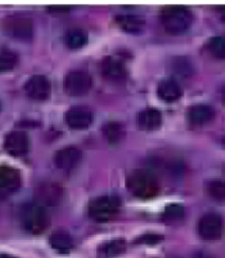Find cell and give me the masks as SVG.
<instances>
[{
	"label": "cell",
	"mask_w": 225,
	"mask_h": 258,
	"mask_svg": "<svg viewBox=\"0 0 225 258\" xmlns=\"http://www.w3.org/2000/svg\"><path fill=\"white\" fill-rule=\"evenodd\" d=\"M159 19L164 31L173 36L186 33L194 22L193 12L184 6H167L161 9Z\"/></svg>",
	"instance_id": "1"
},
{
	"label": "cell",
	"mask_w": 225,
	"mask_h": 258,
	"mask_svg": "<svg viewBox=\"0 0 225 258\" xmlns=\"http://www.w3.org/2000/svg\"><path fill=\"white\" fill-rule=\"evenodd\" d=\"M20 222L22 228L31 235L44 233L50 225V218L46 208L35 203L25 204L20 210Z\"/></svg>",
	"instance_id": "2"
},
{
	"label": "cell",
	"mask_w": 225,
	"mask_h": 258,
	"mask_svg": "<svg viewBox=\"0 0 225 258\" xmlns=\"http://www.w3.org/2000/svg\"><path fill=\"white\" fill-rule=\"evenodd\" d=\"M127 189L131 195L140 200L155 198L159 191L156 178L148 171L135 170L129 174L126 180Z\"/></svg>",
	"instance_id": "3"
},
{
	"label": "cell",
	"mask_w": 225,
	"mask_h": 258,
	"mask_svg": "<svg viewBox=\"0 0 225 258\" xmlns=\"http://www.w3.org/2000/svg\"><path fill=\"white\" fill-rule=\"evenodd\" d=\"M121 200L116 196H101L93 199L87 206L90 219L95 222L104 223L115 219L120 213Z\"/></svg>",
	"instance_id": "4"
},
{
	"label": "cell",
	"mask_w": 225,
	"mask_h": 258,
	"mask_svg": "<svg viewBox=\"0 0 225 258\" xmlns=\"http://www.w3.org/2000/svg\"><path fill=\"white\" fill-rule=\"evenodd\" d=\"M3 27L5 33L14 40L29 43L34 39V23L29 18L21 16L7 17Z\"/></svg>",
	"instance_id": "5"
},
{
	"label": "cell",
	"mask_w": 225,
	"mask_h": 258,
	"mask_svg": "<svg viewBox=\"0 0 225 258\" xmlns=\"http://www.w3.org/2000/svg\"><path fill=\"white\" fill-rule=\"evenodd\" d=\"M92 86L90 74L84 70H73L66 74L63 89L69 96L78 97L87 94Z\"/></svg>",
	"instance_id": "6"
},
{
	"label": "cell",
	"mask_w": 225,
	"mask_h": 258,
	"mask_svg": "<svg viewBox=\"0 0 225 258\" xmlns=\"http://www.w3.org/2000/svg\"><path fill=\"white\" fill-rule=\"evenodd\" d=\"M99 70L103 79L114 84L124 83L128 78V70L120 57H104L99 64Z\"/></svg>",
	"instance_id": "7"
},
{
	"label": "cell",
	"mask_w": 225,
	"mask_h": 258,
	"mask_svg": "<svg viewBox=\"0 0 225 258\" xmlns=\"http://www.w3.org/2000/svg\"><path fill=\"white\" fill-rule=\"evenodd\" d=\"M51 82L48 77L41 74L31 76L24 86L26 95L35 101H45L51 96Z\"/></svg>",
	"instance_id": "8"
},
{
	"label": "cell",
	"mask_w": 225,
	"mask_h": 258,
	"mask_svg": "<svg viewBox=\"0 0 225 258\" xmlns=\"http://www.w3.org/2000/svg\"><path fill=\"white\" fill-rule=\"evenodd\" d=\"M63 198V189L58 183L43 182L35 190V202L44 208L58 206Z\"/></svg>",
	"instance_id": "9"
},
{
	"label": "cell",
	"mask_w": 225,
	"mask_h": 258,
	"mask_svg": "<svg viewBox=\"0 0 225 258\" xmlns=\"http://www.w3.org/2000/svg\"><path fill=\"white\" fill-rule=\"evenodd\" d=\"M66 124L72 130H84L87 128L93 119L92 111L84 105L71 106L64 116Z\"/></svg>",
	"instance_id": "10"
},
{
	"label": "cell",
	"mask_w": 225,
	"mask_h": 258,
	"mask_svg": "<svg viewBox=\"0 0 225 258\" xmlns=\"http://www.w3.org/2000/svg\"><path fill=\"white\" fill-rule=\"evenodd\" d=\"M222 233V219L218 214L208 213L198 223L199 236L207 241L217 240Z\"/></svg>",
	"instance_id": "11"
},
{
	"label": "cell",
	"mask_w": 225,
	"mask_h": 258,
	"mask_svg": "<svg viewBox=\"0 0 225 258\" xmlns=\"http://www.w3.org/2000/svg\"><path fill=\"white\" fill-rule=\"evenodd\" d=\"M82 158V152L73 146L65 147L58 150L54 154V164L55 166L63 171L73 170L80 162Z\"/></svg>",
	"instance_id": "12"
},
{
	"label": "cell",
	"mask_w": 225,
	"mask_h": 258,
	"mask_svg": "<svg viewBox=\"0 0 225 258\" xmlns=\"http://www.w3.org/2000/svg\"><path fill=\"white\" fill-rule=\"evenodd\" d=\"M115 23L121 31L130 35L141 34L146 27L145 19L142 16L133 13L120 14L116 16Z\"/></svg>",
	"instance_id": "13"
},
{
	"label": "cell",
	"mask_w": 225,
	"mask_h": 258,
	"mask_svg": "<svg viewBox=\"0 0 225 258\" xmlns=\"http://www.w3.org/2000/svg\"><path fill=\"white\" fill-rule=\"evenodd\" d=\"M29 137L24 132L14 131L10 133L6 138L5 149L10 155L14 157H21L26 155L29 151Z\"/></svg>",
	"instance_id": "14"
},
{
	"label": "cell",
	"mask_w": 225,
	"mask_h": 258,
	"mask_svg": "<svg viewBox=\"0 0 225 258\" xmlns=\"http://www.w3.org/2000/svg\"><path fill=\"white\" fill-rule=\"evenodd\" d=\"M22 184V176L20 170L9 166L3 165L0 167V187L8 194L16 192L20 189Z\"/></svg>",
	"instance_id": "15"
},
{
	"label": "cell",
	"mask_w": 225,
	"mask_h": 258,
	"mask_svg": "<svg viewBox=\"0 0 225 258\" xmlns=\"http://www.w3.org/2000/svg\"><path fill=\"white\" fill-rule=\"evenodd\" d=\"M157 96L165 102H175L183 95V89L179 82L173 77H166L157 85Z\"/></svg>",
	"instance_id": "16"
},
{
	"label": "cell",
	"mask_w": 225,
	"mask_h": 258,
	"mask_svg": "<svg viewBox=\"0 0 225 258\" xmlns=\"http://www.w3.org/2000/svg\"><path fill=\"white\" fill-rule=\"evenodd\" d=\"M215 111L208 104H195L188 108L186 116L189 123L194 126H200L210 122L214 117Z\"/></svg>",
	"instance_id": "17"
},
{
	"label": "cell",
	"mask_w": 225,
	"mask_h": 258,
	"mask_svg": "<svg viewBox=\"0 0 225 258\" xmlns=\"http://www.w3.org/2000/svg\"><path fill=\"white\" fill-rule=\"evenodd\" d=\"M162 115L161 112L152 107L145 108L138 113L137 123L143 131H155L161 125Z\"/></svg>",
	"instance_id": "18"
},
{
	"label": "cell",
	"mask_w": 225,
	"mask_h": 258,
	"mask_svg": "<svg viewBox=\"0 0 225 258\" xmlns=\"http://www.w3.org/2000/svg\"><path fill=\"white\" fill-rule=\"evenodd\" d=\"M50 246L59 253H68L73 248V239L64 229L55 230L49 237Z\"/></svg>",
	"instance_id": "19"
},
{
	"label": "cell",
	"mask_w": 225,
	"mask_h": 258,
	"mask_svg": "<svg viewBox=\"0 0 225 258\" xmlns=\"http://www.w3.org/2000/svg\"><path fill=\"white\" fill-rule=\"evenodd\" d=\"M63 42L67 49L69 50H80L88 42L87 34L78 28H72L65 32L63 36Z\"/></svg>",
	"instance_id": "20"
},
{
	"label": "cell",
	"mask_w": 225,
	"mask_h": 258,
	"mask_svg": "<svg viewBox=\"0 0 225 258\" xmlns=\"http://www.w3.org/2000/svg\"><path fill=\"white\" fill-rule=\"evenodd\" d=\"M102 134L109 144L117 145L125 137V128L119 121H107L102 125Z\"/></svg>",
	"instance_id": "21"
},
{
	"label": "cell",
	"mask_w": 225,
	"mask_h": 258,
	"mask_svg": "<svg viewBox=\"0 0 225 258\" xmlns=\"http://www.w3.org/2000/svg\"><path fill=\"white\" fill-rule=\"evenodd\" d=\"M205 50L215 60H225V36L210 38L205 44Z\"/></svg>",
	"instance_id": "22"
},
{
	"label": "cell",
	"mask_w": 225,
	"mask_h": 258,
	"mask_svg": "<svg viewBox=\"0 0 225 258\" xmlns=\"http://www.w3.org/2000/svg\"><path fill=\"white\" fill-rule=\"evenodd\" d=\"M20 62V56L17 52L9 48H3L0 51V70L3 73L11 72Z\"/></svg>",
	"instance_id": "23"
},
{
	"label": "cell",
	"mask_w": 225,
	"mask_h": 258,
	"mask_svg": "<svg viewBox=\"0 0 225 258\" xmlns=\"http://www.w3.org/2000/svg\"><path fill=\"white\" fill-rule=\"evenodd\" d=\"M126 249V242L122 239H115L102 243L98 247V253L104 256H114L123 253Z\"/></svg>",
	"instance_id": "24"
},
{
	"label": "cell",
	"mask_w": 225,
	"mask_h": 258,
	"mask_svg": "<svg viewBox=\"0 0 225 258\" xmlns=\"http://www.w3.org/2000/svg\"><path fill=\"white\" fill-rule=\"evenodd\" d=\"M205 189L211 199L218 202L225 201V181L219 179L210 180L206 183Z\"/></svg>",
	"instance_id": "25"
},
{
	"label": "cell",
	"mask_w": 225,
	"mask_h": 258,
	"mask_svg": "<svg viewBox=\"0 0 225 258\" xmlns=\"http://www.w3.org/2000/svg\"><path fill=\"white\" fill-rule=\"evenodd\" d=\"M172 68L175 73L181 76H189L193 74L192 64L184 57H177L172 63Z\"/></svg>",
	"instance_id": "26"
},
{
	"label": "cell",
	"mask_w": 225,
	"mask_h": 258,
	"mask_svg": "<svg viewBox=\"0 0 225 258\" xmlns=\"http://www.w3.org/2000/svg\"><path fill=\"white\" fill-rule=\"evenodd\" d=\"M185 216V209L182 205L174 203L164 208L163 218L168 221H179Z\"/></svg>",
	"instance_id": "27"
},
{
	"label": "cell",
	"mask_w": 225,
	"mask_h": 258,
	"mask_svg": "<svg viewBox=\"0 0 225 258\" xmlns=\"http://www.w3.org/2000/svg\"><path fill=\"white\" fill-rule=\"evenodd\" d=\"M72 10L71 7L69 6H62V5H57V6H50L47 8V11L51 14L54 15H63L66 13H69Z\"/></svg>",
	"instance_id": "28"
},
{
	"label": "cell",
	"mask_w": 225,
	"mask_h": 258,
	"mask_svg": "<svg viewBox=\"0 0 225 258\" xmlns=\"http://www.w3.org/2000/svg\"><path fill=\"white\" fill-rule=\"evenodd\" d=\"M161 239L162 237L159 235H145V236H142L139 239V241L141 243H146V244H155L159 242Z\"/></svg>",
	"instance_id": "29"
},
{
	"label": "cell",
	"mask_w": 225,
	"mask_h": 258,
	"mask_svg": "<svg viewBox=\"0 0 225 258\" xmlns=\"http://www.w3.org/2000/svg\"><path fill=\"white\" fill-rule=\"evenodd\" d=\"M218 13H219L220 16H221V20L225 23V6L219 7V8H218Z\"/></svg>",
	"instance_id": "30"
},
{
	"label": "cell",
	"mask_w": 225,
	"mask_h": 258,
	"mask_svg": "<svg viewBox=\"0 0 225 258\" xmlns=\"http://www.w3.org/2000/svg\"><path fill=\"white\" fill-rule=\"evenodd\" d=\"M221 98H222V101L225 103V87L222 89V94H221Z\"/></svg>",
	"instance_id": "31"
}]
</instances>
